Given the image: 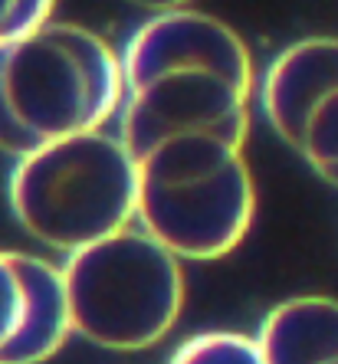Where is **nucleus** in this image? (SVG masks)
Listing matches in <instances>:
<instances>
[{
	"label": "nucleus",
	"mask_w": 338,
	"mask_h": 364,
	"mask_svg": "<svg viewBox=\"0 0 338 364\" xmlns=\"http://www.w3.org/2000/svg\"><path fill=\"white\" fill-rule=\"evenodd\" d=\"M122 82L115 132L138 171V227L181 259H223L256 217L250 46L213 14L161 10L128 36Z\"/></svg>",
	"instance_id": "1"
},
{
	"label": "nucleus",
	"mask_w": 338,
	"mask_h": 364,
	"mask_svg": "<svg viewBox=\"0 0 338 364\" xmlns=\"http://www.w3.org/2000/svg\"><path fill=\"white\" fill-rule=\"evenodd\" d=\"M122 53L73 20L0 46V154L14 161L109 128L122 109Z\"/></svg>",
	"instance_id": "2"
},
{
	"label": "nucleus",
	"mask_w": 338,
	"mask_h": 364,
	"mask_svg": "<svg viewBox=\"0 0 338 364\" xmlns=\"http://www.w3.org/2000/svg\"><path fill=\"white\" fill-rule=\"evenodd\" d=\"M7 203L26 237L73 256L138 223V171L119 132L102 128L14 161Z\"/></svg>",
	"instance_id": "3"
},
{
	"label": "nucleus",
	"mask_w": 338,
	"mask_h": 364,
	"mask_svg": "<svg viewBox=\"0 0 338 364\" xmlns=\"http://www.w3.org/2000/svg\"><path fill=\"white\" fill-rule=\"evenodd\" d=\"M69 328L105 351H144L184 312V259L128 227L63 259Z\"/></svg>",
	"instance_id": "4"
},
{
	"label": "nucleus",
	"mask_w": 338,
	"mask_h": 364,
	"mask_svg": "<svg viewBox=\"0 0 338 364\" xmlns=\"http://www.w3.org/2000/svg\"><path fill=\"white\" fill-rule=\"evenodd\" d=\"M260 105L279 141L338 187V36L289 43L260 76Z\"/></svg>",
	"instance_id": "5"
},
{
	"label": "nucleus",
	"mask_w": 338,
	"mask_h": 364,
	"mask_svg": "<svg viewBox=\"0 0 338 364\" xmlns=\"http://www.w3.org/2000/svg\"><path fill=\"white\" fill-rule=\"evenodd\" d=\"M69 338L63 269L23 250H0V364H43Z\"/></svg>",
	"instance_id": "6"
},
{
	"label": "nucleus",
	"mask_w": 338,
	"mask_h": 364,
	"mask_svg": "<svg viewBox=\"0 0 338 364\" xmlns=\"http://www.w3.org/2000/svg\"><path fill=\"white\" fill-rule=\"evenodd\" d=\"M256 345L266 364H338V299L296 296L273 305Z\"/></svg>",
	"instance_id": "7"
},
{
	"label": "nucleus",
	"mask_w": 338,
	"mask_h": 364,
	"mask_svg": "<svg viewBox=\"0 0 338 364\" xmlns=\"http://www.w3.org/2000/svg\"><path fill=\"white\" fill-rule=\"evenodd\" d=\"M168 364H266L256 335L240 331H197L174 348Z\"/></svg>",
	"instance_id": "8"
},
{
	"label": "nucleus",
	"mask_w": 338,
	"mask_h": 364,
	"mask_svg": "<svg viewBox=\"0 0 338 364\" xmlns=\"http://www.w3.org/2000/svg\"><path fill=\"white\" fill-rule=\"evenodd\" d=\"M46 20H53V4H43V0H0V46L33 33Z\"/></svg>",
	"instance_id": "9"
}]
</instances>
